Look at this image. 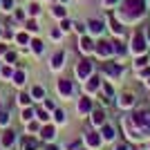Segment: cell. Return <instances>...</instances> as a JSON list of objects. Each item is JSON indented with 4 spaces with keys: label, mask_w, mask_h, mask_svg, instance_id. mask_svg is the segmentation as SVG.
<instances>
[{
    "label": "cell",
    "mask_w": 150,
    "mask_h": 150,
    "mask_svg": "<svg viewBox=\"0 0 150 150\" xmlns=\"http://www.w3.org/2000/svg\"><path fill=\"white\" fill-rule=\"evenodd\" d=\"M144 11H146V0H125L119 9L123 20H137L144 16Z\"/></svg>",
    "instance_id": "1"
},
{
    "label": "cell",
    "mask_w": 150,
    "mask_h": 150,
    "mask_svg": "<svg viewBox=\"0 0 150 150\" xmlns=\"http://www.w3.org/2000/svg\"><path fill=\"white\" fill-rule=\"evenodd\" d=\"M132 121H134V125H137L139 130L150 132V112L148 110H137L134 117H132Z\"/></svg>",
    "instance_id": "2"
},
{
    "label": "cell",
    "mask_w": 150,
    "mask_h": 150,
    "mask_svg": "<svg viewBox=\"0 0 150 150\" xmlns=\"http://www.w3.org/2000/svg\"><path fill=\"white\" fill-rule=\"evenodd\" d=\"M144 50H146V38H144L141 31H137V34L132 36V52H134V54H141Z\"/></svg>",
    "instance_id": "3"
},
{
    "label": "cell",
    "mask_w": 150,
    "mask_h": 150,
    "mask_svg": "<svg viewBox=\"0 0 150 150\" xmlns=\"http://www.w3.org/2000/svg\"><path fill=\"white\" fill-rule=\"evenodd\" d=\"M90 72H92V63H90V61L79 63V67H76V74H79V79H88Z\"/></svg>",
    "instance_id": "4"
},
{
    "label": "cell",
    "mask_w": 150,
    "mask_h": 150,
    "mask_svg": "<svg viewBox=\"0 0 150 150\" xmlns=\"http://www.w3.org/2000/svg\"><path fill=\"white\" fill-rule=\"evenodd\" d=\"M112 52H114L112 43H99V47H96V54H99V56H110Z\"/></svg>",
    "instance_id": "5"
},
{
    "label": "cell",
    "mask_w": 150,
    "mask_h": 150,
    "mask_svg": "<svg viewBox=\"0 0 150 150\" xmlns=\"http://www.w3.org/2000/svg\"><path fill=\"white\" fill-rule=\"evenodd\" d=\"M58 92H61L63 96H69V94H72V83H69L67 79L58 81Z\"/></svg>",
    "instance_id": "6"
},
{
    "label": "cell",
    "mask_w": 150,
    "mask_h": 150,
    "mask_svg": "<svg viewBox=\"0 0 150 150\" xmlns=\"http://www.w3.org/2000/svg\"><path fill=\"white\" fill-rule=\"evenodd\" d=\"M13 141H16V132H13V130H7L5 137H2V146H5V148H9Z\"/></svg>",
    "instance_id": "7"
},
{
    "label": "cell",
    "mask_w": 150,
    "mask_h": 150,
    "mask_svg": "<svg viewBox=\"0 0 150 150\" xmlns=\"http://www.w3.org/2000/svg\"><path fill=\"white\" fill-rule=\"evenodd\" d=\"M88 27H90V31H92V34H101V31H103V23H101V20H90L88 23Z\"/></svg>",
    "instance_id": "8"
},
{
    "label": "cell",
    "mask_w": 150,
    "mask_h": 150,
    "mask_svg": "<svg viewBox=\"0 0 150 150\" xmlns=\"http://www.w3.org/2000/svg\"><path fill=\"white\" fill-rule=\"evenodd\" d=\"M103 69H105L108 74H112V76H119L121 74V67H119V65H112V63H105Z\"/></svg>",
    "instance_id": "9"
},
{
    "label": "cell",
    "mask_w": 150,
    "mask_h": 150,
    "mask_svg": "<svg viewBox=\"0 0 150 150\" xmlns=\"http://www.w3.org/2000/svg\"><path fill=\"white\" fill-rule=\"evenodd\" d=\"M90 110H92V101H90V99H81V101H79V112H90Z\"/></svg>",
    "instance_id": "10"
},
{
    "label": "cell",
    "mask_w": 150,
    "mask_h": 150,
    "mask_svg": "<svg viewBox=\"0 0 150 150\" xmlns=\"http://www.w3.org/2000/svg\"><path fill=\"white\" fill-rule=\"evenodd\" d=\"M88 144L92 146V148H96V146H101V137L96 134V132H90L88 134Z\"/></svg>",
    "instance_id": "11"
},
{
    "label": "cell",
    "mask_w": 150,
    "mask_h": 150,
    "mask_svg": "<svg viewBox=\"0 0 150 150\" xmlns=\"http://www.w3.org/2000/svg\"><path fill=\"white\" fill-rule=\"evenodd\" d=\"M119 103H121V108H130L132 103H134V96H132V94H123Z\"/></svg>",
    "instance_id": "12"
},
{
    "label": "cell",
    "mask_w": 150,
    "mask_h": 150,
    "mask_svg": "<svg viewBox=\"0 0 150 150\" xmlns=\"http://www.w3.org/2000/svg\"><path fill=\"white\" fill-rule=\"evenodd\" d=\"M92 121H94L96 125H101L103 121H105V112H103V110H96V112L92 114Z\"/></svg>",
    "instance_id": "13"
},
{
    "label": "cell",
    "mask_w": 150,
    "mask_h": 150,
    "mask_svg": "<svg viewBox=\"0 0 150 150\" xmlns=\"http://www.w3.org/2000/svg\"><path fill=\"white\" fill-rule=\"evenodd\" d=\"M63 58H65V54H63V52H58L56 56L52 58V67H54V69H58V67L63 65Z\"/></svg>",
    "instance_id": "14"
},
{
    "label": "cell",
    "mask_w": 150,
    "mask_h": 150,
    "mask_svg": "<svg viewBox=\"0 0 150 150\" xmlns=\"http://www.w3.org/2000/svg\"><path fill=\"white\" fill-rule=\"evenodd\" d=\"M36 148H38L36 139H25V141H23V150H36Z\"/></svg>",
    "instance_id": "15"
},
{
    "label": "cell",
    "mask_w": 150,
    "mask_h": 150,
    "mask_svg": "<svg viewBox=\"0 0 150 150\" xmlns=\"http://www.w3.org/2000/svg\"><path fill=\"white\" fill-rule=\"evenodd\" d=\"M79 47H81V52H92V40L90 38H81Z\"/></svg>",
    "instance_id": "16"
},
{
    "label": "cell",
    "mask_w": 150,
    "mask_h": 150,
    "mask_svg": "<svg viewBox=\"0 0 150 150\" xmlns=\"http://www.w3.org/2000/svg\"><path fill=\"white\" fill-rule=\"evenodd\" d=\"M40 134H43V139H52V137H54V128H52V125H45Z\"/></svg>",
    "instance_id": "17"
},
{
    "label": "cell",
    "mask_w": 150,
    "mask_h": 150,
    "mask_svg": "<svg viewBox=\"0 0 150 150\" xmlns=\"http://www.w3.org/2000/svg\"><path fill=\"white\" fill-rule=\"evenodd\" d=\"M103 139H114V130L110 128V125H105V128H103Z\"/></svg>",
    "instance_id": "18"
},
{
    "label": "cell",
    "mask_w": 150,
    "mask_h": 150,
    "mask_svg": "<svg viewBox=\"0 0 150 150\" xmlns=\"http://www.w3.org/2000/svg\"><path fill=\"white\" fill-rule=\"evenodd\" d=\"M31 50L36 52V54H40V52H43V43H40V40H34V43H31Z\"/></svg>",
    "instance_id": "19"
},
{
    "label": "cell",
    "mask_w": 150,
    "mask_h": 150,
    "mask_svg": "<svg viewBox=\"0 0 150 150\" xmlns=\"http://www.w3.org/2000/svg\"><path fill=\"white\" fill-rule=\"evenodd\" d=\"M13 79H16V85H23V83H25V74H23V72H16V76H13Z\"/></svg>",
    "instance_id": "20"
},
{
    "label": "cell",
    "mask_w": 150,
    "mask_h": 150,
    "mask_svg": "<svg viewBox=\"0 0 150 150\" xmlns=\"http://www.w3.org/2000/svg\"><path fill=\"white\" fill-rule=\"evenodd\" d=\"M110 23H112V31H114V34H121V31H123V29H121V25L114 18H110Z\"/></svg>",
    "instance_id": "21"
},
{
    "label": "cell",
    "mask_w": 150,
    "mask_h": 150,
    "mask_svg": "<svg viewBox=\"0 0 150 150\" xmlns=\"http://www.w3.org/2000/svg\"><path fill=\"white\" fill-rule=\"evenodd\" d=\"M99 88V79L94 76V79H90V83H88V90H96Z\"/></svg>",
    "instance_id": "22"
},
{
    "label": "cell",
    "mask_w": 150,
    "mask_h": 150,
    "mask_svg": "<svg viewBox=\"0 0 150 150\" xmlns=\"http://www.w3.org/2000/svg\"><path fill=\"white\" fill-rule=\"evenodd\" d=\"M43 88H34V90H31V96H36V99H40V96H43Z\"/></svg>",
    "instance_id": "23"
},
{
    "label": "cell",
    "mask_w": 150,
    "mask_h": 150,
    "mask_svg": "<svg viewBox=\"0 0 150 150\" xmlns=\"http://www.w3.org/2000/svg\"><path fill=\"white\" fill-rule=\"evenodd\" d=\"M54 117H56L58 123H63V121H65V112H61V110H56V114H54Z\"/></svg>",
    "instance_id": "24"
},
{
    "label": "cell",
    "mask_w": 150,
    "mask_h": 150,
    "mask_svg": "<svg viewBox=\"0 0 150 150\" xmlns=\"http://www.w3.org/2000/svg\"><path fill=\"white\" fill-rule=\"evenodd\" d=\"M31 117H34V110H25V112H23V119L25 121H29Z\"/></svg>",
    "instance_id": "25"
},
{
    "label": "cell",
    "mask_w": 150,
    "mask_h": 150,
    "mask_svg": "<svg viewBox=\"0 0 150 150\" xmlns=\"http://www.w3.org/2000/svg\"><path fill=\"white\" fill-rule=\"evenodd\" d=\"M7 121H9V117H7V112H0V125H7Z\"/></svg>",
    "instance_id": "26"
},
{
    "label": "cell",
    "mask_w": 150,
    "mask_h": 150,
    "mask_svg": "<svg viewBox=\"0 0 150 150\" xmlns=\"http://www.w3.org/2000/svg\"><path fill=\"white\" fill-rule=\"evenodd\" d=\"M27 29H29V31H36V29H38V25L34 23V20H29V23H27Z\"/></svg>",
    "instance_id": "27"
},
{
    "label": "cell",
    "mask_w": 150,
    "mask_h": 150,
    "mask_svg": "<svg viewBox=\"0 0 150 150\" xmlns=\"http://www.w3.org/2000/svg\"><path fill=\"white\" fill-rule=\"evenodd\" d=\"M54 13H56V16H65V9H63V7H54Z\"/></svg>",
    "instance_id": "28"
},
{
    "label": "cell",
    "mask_w": 150,
    "mask_h": 150,
    "mask_svg": "<svg viewBox=\"0 0 150 150\" xmlns=\"http://www.w3.org/2000/svg\"><path fill=\"white\" fill-rule=\"evenodd\" d=\"M20 103H25V105H27V103H29V94H20Z\"/></svg>",
    "instance_id": "29"
},
{
    "label": "cell",
    "mask_w": 150,
    "mask_h": 150,
    "mask_svg": "<svg viewBox=\"0 0 150 150\" xmlns=\"http://www.w3.org/2000/svg\"><path fill=\"white\" fill-rule=\"evenodd\" d=\"M61 27H63V29H69L72 25H69V20H63V23H61Z\"/></svg>",
    "instance_id": "30"
},
{
    "label": "cell",
    "mask_w": 150,
    "mask_h": 150,
    "mask_svg": "<svg viewBox=\"0 0 150 150\" xmlns=\"http://www.w3.org/2000/svg\"><path fill=\"white\" fill-rule=\"evenodd\" d=\"M18 43H27V34H20V36H18Z\"/></svg>",
    "instance_id": "31"
},
{
    "label": "cell",
    "mask_w": 150,
    "mask_h": 150,
    "mask_svg": "<svg viewBox=\"0 0 150 150\" xmlns=\"http://www.w3.org/2000/svg\"><path fill=\"white\" fill-rule=\"evenodd\" d=\"M117 150H128V146H125V144H119V146H117Z\"/></svg>",
    "instance_id": "32"
},
{
    "label": "cell",
    "mask_w": 150,
    "mask_h": 150,
    "mask_svg": "<svg viewBox=\"0 0 150 150\" xmlns=\"http://www.w3.org/2000/svg\"><path fill=\"white\" fill-rule=\"evenodd\" d=\"M47 150H58V148H56V146H47Z\"/></svg>",
    "instance_id": "33"
},
{
    "label": "cell",
    "mask_w": 150,
    "mask_h": 150,
    "mask_svg": "<svg viewBox=\"0 0 150 150\" xmlns=\"http://www.w3.org/2000/svg\"><path fill=\"white\" fill-rule=\"evenodd\" d=\"M105 2H108V5H114V2H117V0H105Z\"/></svg>",
    "instance_id": "34"
},
{
    "label": "cell",
    "mask_w": 150,
    "mask_h": 150,
    "mask_svg": "<svg viewBox=\"0 0 150 150\" xmlns=\"http://www.w3.org/2000/svg\"><path fill=\"white\" fill-rule=\"evenodd\" d=\"M148 85H150V81H148Z\"/></svg>",
    "instance_id": "35"
}]
</instances>
